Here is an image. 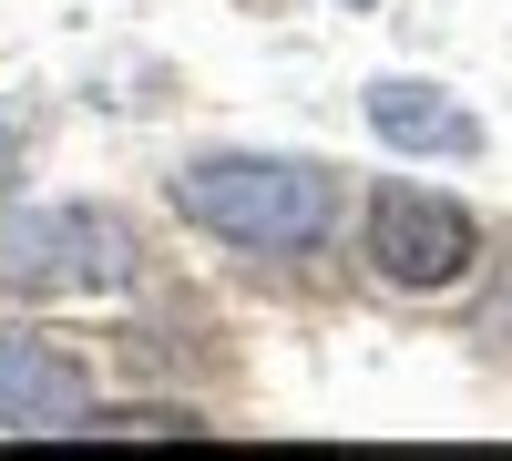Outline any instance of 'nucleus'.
Returning <instances> with one entry per match:
<instances>
[{
    "instance_id": "nucleus-1",
    "label": "nucleus",
    "mask_w": 512,
    "mask_h": 461,
    "mask_svg": "<svg viewBox=\"0 0 512 461\" xmlns=\"http://www.w3.org/2000/svg\"><path fill=\"white\" fill-rule=\"evenodd\" d=\"M175 216L226 246H256V257H308L338 226V185L297 154H205L175 175Z\"/></svg>"
},
{
    "instance_id": "nucleus-2",
    "label": "nucleus",
    "mask_w": 512,
    "mask_h": 461,
    "mask_svg": "<svg viewBox=\"0 0 512 461\" xmlns=\"http://www.w3.org/2000/svg\"><path fill=\"white\" fill-rule=\"evenodd\" d=\"M359 246H369V267L390 287H461L472 257H482V226H472L461 195H431V185L390 175L369 195V216H359Z\"/></svg>"
},
{
    "instance_id": "nucleus-3",
    "label": "nucleus",
    "mask_w": 512,
    "mask_h": 461,
    "mask_svg": "<svg viewBox=\"0 0 512 461\" xmlns=\"http://www.w3.org/2000/svg\"><path fill=\"white\" fill-rule=\"evenodd\" d=\"M134 236L103 205H21L0 216V287H123Z\"/></svg>"
},
{
    "instance_id": "nucleus-4",
    "label": "nucleus",
    "mask_w": 512,
    "mask_h": 461,
    "mask_svg": "<svg viewBox=\"0 0 512 461\" xmlns=\"http://www.w3.org/2000/svg\"><path fill=\"white\" fill-rule=\"evenodd\" d=\"M93 410L82 359L52 339H0V431H72Z\"/></svg>"
},
{
    "instance_id": "nucleus-5",
    "label": "nucleus",
    "mask_w": 512,
    "mask_h": 461,
    "mask_svg": "<svg viewBox=\"0 0 512 461\" xmlns=\"http://www.w3.org/2000/svg\"><path fill=\"white\" fill-rule=\"evenodd\" d=\"M369 123H379V144H400V154H461V164L482 154V123L461 113L441 82H369Z\"/></svg>"
},
{
    "instance_id": "nucleus-6",
    "label": "nucleus",
    "mask_w": 512,
    "mask_h": 461,
    "mask_svg": "<svg viewBox=\"0 0 512 461\" xmlns=\"http://www.w3.org/2000/svg\"><path fill=\"white\" fill-rule=\"evenodd\" d=\"M349 11H369V0H349Z\"/></svg>"
}]
</instances>
